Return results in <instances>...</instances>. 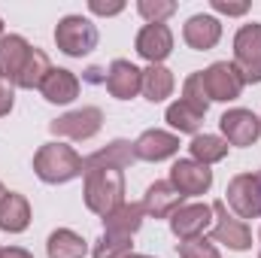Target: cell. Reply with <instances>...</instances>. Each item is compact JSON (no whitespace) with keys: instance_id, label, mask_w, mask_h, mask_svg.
<instances>
[{"instance_id":"4dcf8cb0","label":"cell","mask_w":261,"mask_h":258,"mask_svg":"<svg viewBox=\"0 0 261 258\" xmlns=\"http://www.w3.org/2000/svg\"><path fill=\"white\" fill-rule=\"evenodd\" d=\"M12 104H15V91H12V82L0 76V116H9Z\"/></svg>"},{"instance_id":"e575fe53","label":"cell","mask_w":261,"mask_h":258,"mask_svg":"<svg viewBox=\"0 0 261 258\" xmlns=\"http://www.w3.org/2000/svg\"><path fill=\"white\" fill-rule=\"evenodd\" d=\"M6 194H9V192H6V189H3V183H0V203H3V197H6Z\"/></svg>"},{"instance_id":"f546056e","label":"cell","mask_w":261,"mask_h":258,"mask_svg":"<svg viewBox=\"0 0 261 258\" xmlns=\"http://www.w3.org/2000/svg\"><path fill=\"white\" fill-rule=\"evenodd\" d=\"M179 258H222V255L206 237H195V240H182L179 243Z\"/></svg>"},{"instance_id":"4316f807","label":"cell","mask_w":261,"mask_h":258,"mask_svg":"<svg viewBox=\"0 0 261 258\" xmlns=\"http://www.w3.org/2000/svg\"><path fill=\"white\" fill-rule=\"evenodd\" d=\"M134 243L130 237H116V234H103L97 243H94V258H128Z\"/></svg>"},{"instance_id":"cb8c5ba5","label":"cell","mask_w":261,"mask_h":258,"mask_svg":"<svg viewBox=\"0 0 261 258\" xmlns=\"http://www.w3.org/2000/svg\"><path fill=\"white\" fill-rule=\"evenodd\" d=\"M203 110H197L195 104H189V100H173L170 107H167V125L170 128H176L179 134H197L200 125H203Z\"/></svg>"},{"instance_id":"8d00e7d4","label":"cell","mask_w":261,"mask_h":258,"mask_svg":"<svg viewBox=\"0 0 261 258\" xmlns=\"http://www.w3.org/2000/svg\"><path fill=\"white\" fill-rule=\"evenodd\" d=\"M0 37H3V18H0Z\"/></svg>"},{"instance_id":"9c48e42d","label":"cell","mask_w":261,"mask_h":258,"mask_svg":"<svg viewBox=\"0 0 261 258\" xmlns=\"http://www.w3.org/2000/svg\"><path fill=\"white\" fill-rule=\"evenodd\" d=\"M219 128L225 134V143L228 146H252L261 137V119L252 110H228L222 119H219Z\"/></svg>"},{"instance_id":"6da1fadb","label":"cell","mask_w":261,"mask_h":258,"mask_svg":"<svg viewBox=\"0 0 261 258\" xmlns=\"http://www.w3.org/2000/svg\"><path fill=\"white\" fill-rule=\"evenodd\" d=\"M34 173L49 186H61V183H70V179L85 173V158L73 146L46 143L34 155Z\"/></svg>"},{"instance_id":"ba28073f","label":"cell","mask_w":261,"mask_h":258,"mask_svg":"<svg viewBox=\"0 0 261 258\" xmlns=\"http://www.w3.org/2000/svg\"><path fill=\"white\" fill-rule=\"evenodd\" d=\"M103 125V113L97 107H82V110H73L61 119L49 122V131L55 137H70V140H91Z\"/></svg>"},{"instance_id":"4fadbf2b","label":"cell","mask_w":261,"mask_h":258,"mask_svg":"<svg viewBox=\"0 0 261 258\" xmlns=\"http://www.w3.org/2000/svg\"><path fill=\"white\" fill-rule=\"evenodd\" d=\"M134 152L137 158L143 161H164V158H173L179 152V137L176 134H167V131H143L134 143Z\"/></svg>"},{"instance_id":"e0dca14e","label":"cell","mask_w":261,"mask_h":258,"mask_svg":"<svg viewBox=\"0 0 261 258\" xmlns=\"http://www.w3.org/2000/svg\"><path fill=\"white\" fill-rule=\"evenodd\" d=\"M182 40L197 49V52H206V49H213L219 40H222V24H219V18H213V15H192L189 21H186V28H182Z\"/></svg>"},{"instance_id":"ab89813d","label":"cell","mask_w":261,"mask_h":258,"mask_svg":"<svg viewBox=\"0 0 261 258\" xmlns=\"http://www.w3.org/2000/svg\"><path fill=\"white\" fill-rule=\"evenodd\" d=\"M258 258H261V255H258Z\"/></svg>"},{"instance_id":"3957f363","label":"cell","mask_w":261,"mask_h":258,"mask_svg":"<svg viewBox=\"0 0 261 258\" xmlns=\"http://www.w3.org/2000/svg\"><path fill=\"white\" fill-rule=\"evenodd\" d=\"M55 43L70 58H82L97 46V28L82 15H64L55 28Z\"/></svg>"},{"instance_id":"836d02e7","label":"cell","mask_w":261,"mask_h":258,"mask_svg":"<svg viewBox=\"0 0 261 258\" xmlns=\"http://www.w3.org/2000/svg\"><path fill=\"white\" fill-rule=\"evenodd\" d=\"M0 258H34L28 249H21V246H6L3 252H0Z\"/></svg>"},{"instance_id":"74e56055","label":"cell","mask_w":261,"mask_h":258,"mask_svg":"<svg viewBox=\"0 0 261 258\" xmlns=\"http://www.w3.org/2000/svg\"><path fill=\"white\" fill-rule=\"evenodd\" d=\"M0 252H3V246H0Z\"/></svg>"},{"instance_id":"5b68a950","label":"cell","mask_w":261,"mask_h":258,"mask_svg":"<svg viewBox=\"0 0 261 258\" xmlns=\"http://www.w3.org/2000/svg\"><path fill=\"white\" fill-rule=\"evenodd\" d=\"M213 216H216V225H213V240L234 249V252H246L252 246V231L243 219L231 216L228 213V203L225 200H216L213 203Z\"/></svg>"},{"instance_id":"2e32d148","label":"cell","mask_w":261,"mask_h":258,"mask_svg":"<svg viewBox=\"0 0 261 258\" xmlns=\"http://www.w3.org/2000/svg\"><path fill=\"white\" fill-rule=\"evenodd\" d=\"M31 49H34V46H31L24 37H18V34H3V37H0V76L15 85V79H18L21 67L28 61Z\"/></svg>"},{"instance_id":"d6986e66","label":"cell","mask_w":261,"mask_h":258,"mask_svg":"<svg viewBox=\"0 0 261 258\" xmlns=\"http://www.w3.org/2000/svg\"><path fill=\"white\" fill-rule=\"evenodd\" d=\"M137 161V152H134V143L128 140H113L110 146L97 149L94 155L85 158V170L88 167H110V170H125Z\"/></svg>"},{"instance_id":"7a4b0ae2","label":"cell","mask_w":261,"mask_h":258,"mask_svg":"<svg viewBox=\"0 0 261 258\" xmlns=\"http://www.w3.org/2000/svg\"><path fill=\"white\" fill-rule=\"evenodd\" d=\"M125 203V173L110 167L85 170V207L97 216H110Z\"/></svg>"},{"instance_id":"ac0fdd59","label":"cell","mask_w":261,"mask_h":258,"mask_svg":"<svg viewBox=\"0 0 261 258\" xmlns=\"http://www.w3.org/2000/svg\"><path fill=\"white\" fill-rule=\"evenodd\" d=\"M40 91L49 104H70L79 97V79H76V73H70L64 67H52L49 76L43 79Z\"/></svg>"},{"instance_id":"1f68e13d","label":"cell","mask_w":261,"mask_h":258,"mask_svg":"<svg viewBox=\"0 0 261 258\" xmlns=\"http://www.w3.org/2000/svg\"><path fill=\"white\" fill-rule=\"evenodd\" d=\"M216 12H222V15H246L249 12V3H228V0H213L210 3Z\"/></svg>"},{"instance_id":"8992f818","label":"cell","mask_w":261,"mask_h":258,"mask_svg":"<svg viewBox=\"0 0 261 258\" xmlns=\"http://www.w3.org/2000/svg\"><path fill=\"white\" fill-rule=\"evenodd\" d=\"M228 207L237 219H258L261 216V179L258 173H240L228 183Z\"/></svg>"},{"instance_id":"d4e9b609","label":"cell","mask_w":261,"mask_h":258,"mask_svg":"<svg viewBox=\"0 0 261 258\" xmlns=\"http://www.w3.org/2000/svg\"><path fill=\"white\" fill-rule=\"evenodd\" d=\"M189 149H192V161L203 164V167H210V164L222 161V158L228 155L231 146L225 143V137H216V134H197L195 140L189 143Z\"/></svg>"},{"instance_id":"30bf717a","label":"cell","mask_w":261,"mask_h":258,"mask_svg":"<svg viewBox=\"0 0 261 258\" xmlns=\"http://www.w3.org/2000/svg\"><path fill=\"white\" fill-rule=\"evenodd\" d=\"M213 207L210 203H182L173 216H170V231L182 240H195L203 237V231L213 225Z\"/></svg>"},{"instance_id":"f1b7e54d","label":"cell","mask_w":261,"mask_h":258,"mask_svg":"<svg viewBox=\"0 0 261 258\" xmlns=\"http://www.w3.org/2000/svg\"><path fill=\"white\" fill-rule=\"evenodd\" d=\"M182 100H189V104H195L197 110H210V94H206V85H203V73L197 70V73H192L186 82H182Z\"/></svg>"},{"instance_id":"8fae6325","label":"cell","mask_w":261,"mask_h":258,"mask_svg":"<svg viewBox=\"0 0 261 258\" xmlns=\"http://www.w3.org/2000/svg\"><path fill=\"white\" fill-rule=\"evenodd\" d=\"M170 186L182 197H195V194H203L210 192L213 186V170L197 164L192 158H179L173 167H170Z\"/></svg>"},{"instance_id":"603a6c76","label":"cell","mask_w":261,"mask_h":258,"mask_svg":"<svg viewBox=\"0 0 261 258\" xmlns=\"http://www.w3.org/2000/svg\"><path fill=\"white\" fill-rule=\"evenodd\" d=\"M46 252H49V258H85L88 243H85L76 231H70V228H58V231L49 234V240H46Z\"/></svg>"},{"instance_id":"5bb4252c","label":"cell","mask_w":261,"mask_h":258,"mask_svg":"<svg viewBox=\"0 0 261 258\" xmlns=\"http://www.w3.org/2000/svg\"><path fill=\"white\" fill-rule=\"evenodd\" d=\"M143 88V70H137V67L125 61V58H119V61H113L110 70H107V91L116 97V100H130V97H137V91Z\"/></svg>"},{"instance_id":"277c9868","label":"cell","mask_w":261,"mask_h":258,"mask_svg":"<svg viewBox=\"0 0 261 258\" xmlns=\"http://www.w3.org/2000/svg\"><path fill=\"white\" fill-rule=\"evenodd\" d=\"M234 67L243 82H261V24H243L234 37Z\"/></svg>"},{"instance_id":"d6a6232c","label":"cell","mask_w":261,"mask_h":258,"mask_svg":"<svg viewBox=\"0 0 261 258\" xmlns=\"http://www.w3.org/2000/svg\"><path fill=\"white\" fill-rule=\"evenodd\" d=\"M88 9H91L94 15H119V12L125 9V3H100V0H91Z\"/></svg>"},{"instance_id":"52a82bcc","label":"cell","mask_w":261,"mask_h":258,"mask_svg":"<svg viewBox=\"0 0 261 258\" xmlns=\"http://www.w3.org/2000/svg\"><path fill=\"white\" fill-rule=\"evenodd\" d=\"M203 73V85H206V94H210V100H222V104H228V100H237L240 94H243V76L237 73V67L228 64V61H216V64H210L206 70H200Z\"/></svg>"},{"instance_id":"d590c367","label":"cell","mask_w":261,"mask_h":258,"mask_svg":"<svg viewBox=\"0 0 261 258\" xmlns=\"http://www.w3.org/2000/svg\"><path fill=\"white\" fill-rule=\"evenodd\" d=\"M128 258H152V255H137V252H130Z\"/></svg>"},{"instance_id":"7c38bea8","label":"cell","mask_w":261,"mask_h":258,"mask_svg":"<svg viewBox=\"0 0 261 258\" xmlns=\"http://www.w3.org/2000/svg\"><path fill=\"white\" fill-rule=\"evenodd\" d=\"M137 55L146 58L149 64H161L170 52H173V34L167 24H146L137 34Z\"/></svg>"},{"instance_id":"484cf974","label":"cell","mask_w":261,"mask_h":258,"mask_svg":"<svg viewBox=\"0 0 261 258\" xmlns=\"http://www.w3.org/2000/svg\"><path fill=\"white\" fill-rule=\"evenodd\" d=\"M49 55L46 52H40V49H31V55H28V61L21 67V73H18V79H15V85L18 88H40L43 85V79L49 76Z\"/></svg>"},{"instance_id":"f35d334b","label":"cell","mask_w":261,"mask_h":258,"mask_svg":"<svg viewBox=\"0 0 261 258\" xmlns=\"http://www.w3.org/2000/svg\"><path fill=\"white\" fill-rule=\"evenodd\" d=\"M258 179H261V173H258Z\"/></svg>"},{"instance_id":"44dd1931","label":"cell","mask_w":261,"mask_h":258,"mask_svg":"<svg viewBox=\"0 0 261 258\" xmlns=\"http://www.w3.org/2000/svg\"><path fill=\"white\" fill-rule=\"evenodd\" d=\"M143 203H122L119 210H113L110 216H103V234H116V237H134L143 225Z\"/></svg>"},{"instance_id":"83f0119b","label":"cell","mask_w":261,"mask_h":258,"mask_svg":"<svg viewBox=\"0 0 261 258\" xmlns=\"http://www.w3.org/2000/svg\"><path fill=\"white\" fill-rule=\"evenodd\" d=\"M137 12H140L149 24H164V21L176 12V3H173V0H140V3H137Z\"/></svg>"},{"instance_id":"ffe728a7","label":"cell","mask_w":261,"mask_h":258,"mask_svg":"<svg viewBox=\"0 0 261 258\" xmlns=\"http://www.w3.org/2000/svg\"><path fill=\"white\" fill-rule=\"evenodd\" d=\"M31 225V203L18 192H9L0 203V231L6 234H21Z\"/></svg>"},{"instance_id":"9a60e30c","label":"cell","mask_w":261,"mask_h":258,"mask_svg":"<svg viewBox=\"0 0 261 258\" xmlns=\"http://www.w3.org/2000/svg\"><path fill=\"white\" fill-rule=\"evenodd\" d=\"M182 194L176 192L170 183H152L146 194H143V210H146V216H152V219H170L179 207H182Z\"/></svg>"},{"instance_id":"7402d4cb","label":"cell","mask_w":261,"mask_h":258,"mask_svg":"<svg viewBox=\"0 0 261 258\" xmlns=\"http://www.w3.org/2000/svg\"><path fill=\"white\" fill-rule=\"evenodd\" d=\"M173 85H176V79H173V73L167 70V67L161 64H149L143 70V94H146V100H152V104H161L164 97H170L173 94Z\"/></svg>"}]
</instances>
